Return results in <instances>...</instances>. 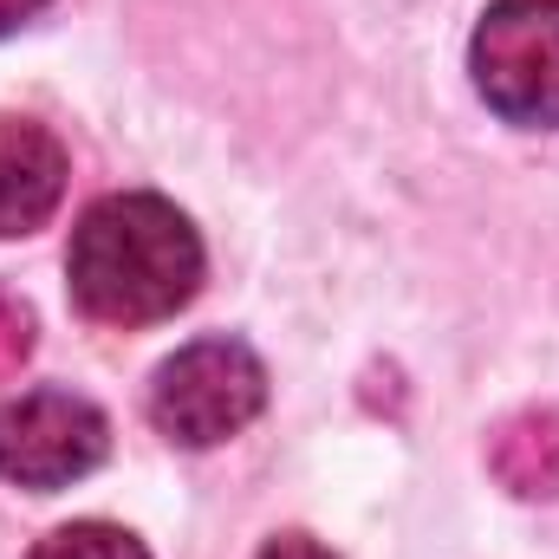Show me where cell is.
<instances>
[{
    "label": "cell",
    "instance_id": "cell-1",
    "mask_svg": "<svg viewBox=\"0 0 559 559\" xmlns=\"http://www.w3.org/2000/svg\"><path fill=\"white\" fill-rule=\"evenodd\" d=\"M202 274H209V254L195 222L150 189L92 202L66 248L72 306L92 325H118V332L176 319L202 293Z\"/></svg>",
    "mask_w": 559,
    "mask_h": 559
},
{
    "label": "cell",
    "instance_id": "cell-2",
    "mask_svg": "<svg viewBox=\"0 0 559 559\" xmlns=\"http://www.w3.org/2000/svg\"><path fill=\"white\" fill-rule=\"evenodd\" d=\"M267 411V365L248 338H195L150 378V423L176 449H215Z\"/></svg>",
    "mask_w": 559,
    "mask_h": 559
},
{
    "label": "cell",
    "instance_id": "cell-3",
    "mask_svg": "<svg viewBox=\"0 0 559 559\" xmlns=\"http://www.w3.org/2000/svg\"><path fill=\"white\" fill-rule=\"evenodd\" d=\"M468 72L501 124L559 131V0H488L468 39Z\"/></svg>",
    "mask_w": 559,
    "mask_h": 559
},
{
    "label": "cell",
    "instance_id": "cell-4",
    "mask_svg": "<svg viewBox=\"0 0 559 559\" xmlns=\"http://www.w3.org/2000/svg\"><path fill=\"white\" fill-rule=\"evenodd\" d=\"M111 455V423L79 391H20L0 404V481L52 495L85 481Z\"/></svg>",
    "mask_w": 559,
    "mask_h": 559
},
{
    "label": "cell",
    "instance_id": "cell-5",
    "mask_svg": "<svg viewBox=\"0 0 559 559\" xmlns=\"http://www.w3.org/2000/svg\"><path fill=\"white\" fill-rule=\"evenodd\" d=\"M66 143L39 118H0V241H20L52 222L66 202Z\"/></svg>",
    "mask_w": 559,
    "mask_h": 559
},
{
    "label": "cell",
    "instance_id": "cell-6",
    "mask_svg": "<svg viewBox=\"0 0 559 559\" xmlns=\"http://www.w3.org/2000/svg\"><path fill=\"white\" fill-rule=\"evenodd\" d=\"M488 468L521 501H559V411L527 404L488 436Z\"/></svg>",
    "mask_w": 559,
    "mask_h": 559
},
{
    "label": "cell",
    "instance_id": "cell-7",
    "mask_svg": "<svg viewBox=\"0 0 559 559\" xmlns=\"http://www.w3.org/2000/svg\"><path fill=\"white\" fill-rule=\"evenodd\" d=\"M26 559H150V547L111 521H72V527H52Z\"/></svg>",
    "mask_w": 559,
    "mask_h": 559
},
{
    "label": "cell",
    "instance_id": "cell-8",
    "mask_svg": "<svg viewBox=\"0 0 559 559\" xmlns=\"http://www.w3.org/2000/svg\"><path fill=\"white\" fill-rule=\"evenodd\" d=\"M33 345H39V319H33V306H26L13 286H0V384L20 378V365L33 358Z\"/></svg>",
    "mask_w": 559,
    "mask_h": 559
},
{
    "label": "cell",
    "instance_id": "cell-9",
    "mask_svg": "<svg viewBox=\"0 0 559 559\" xmlns=\"http://www.w3.org/2000/svg\"><path fill=\"white\" fill-rule=\"evenodd\" d=\"M254 559H338V554H332V547H319L312 534H274Z\"/></svg>",
    "mask_w": 559,
    "mask_h": 559
},
{
    "label": "cell",
    "instance_id": "cell-10",
    "mask_svg": "<svg viewBox=\"0 0 559 559\" xmlns=\"http://www.w3.org/2000/svg\"><path fill=\"white\" fill-rule=\"evenodd\" d=\"M46 7H52V0H0V39H7V33H20L26 20H39Z\"/></svg>",
    "mask_w": 559,
    "mask_h": 559
}]
</instances>
